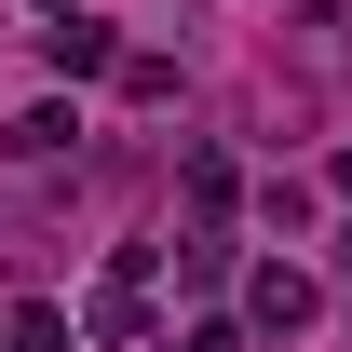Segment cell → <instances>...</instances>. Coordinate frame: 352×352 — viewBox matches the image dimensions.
<instances>
[{
    "label": "cell",
    "mask_w": 352,
    "mask_h": 352,
    "mask_svg": "<svg viewBox=\"0 0 352 352\" xmlns=\"http://www.w3.org/2000/svg\"><path fill=\"white\" fill-rule=\"evenodd\" d=\"M82 339H95V352H135V339H149V244H122V258L95 271V298H82Z\"/></svg>",
    "instance_id": "obj_1"
},
{
    "label": "cell",
    "mask_w": 352,
    "mask_h": 352,
    "mask_svg": "<svg viewBox=\"0 0 352 352\" xmlns=\"http://www.w3.org/2000/svg\"><path fill=\"white\" fill-rule=\"evenodd\" d=\"M311 311H325V285H311L298 258H258V271H244V325H258V339H298Z\"/></svg>",
    "instance_id": "obj_2"
},
{
    "label": "cell",
    "mask_w": 352,
    "mask_h": 352,
    "mask_svg": "<svg viewBox=\"0 0 352 352\" xmlns=\"http://www.w3.org/2000/svg\"><path fill=\"white\" fill-rule=\"evenodd\" d=\"M41 68H54V82H122V41H109L95 14H54V28H41Z\"/></svg>",
    "instance_id": "obj_3"
},
{
    "label": "cell",
    "mask_w": 352,
    "mask_h": 352,
    "mask_svg": "<svg viewBox=\"0 0 352 352\" xmlns=\"http://www.w3.org/2000/svg\"><path fill=\"white\" fill-rule=\"evenodd\" d=\"M68 135H82V122L41 95V109H14V122H0V149H14V163H68Z\"/></svg>",
    "instance_id": "obj_4"
},
{
    "label": "cell",
    "mask_w": 352,
    "mask_h": 352,
    "mask_svg": "<svg viewBox=\"0 0 352 352\" xmlns=\"http://www.w3.org/2000/svg\"><path fill=\"white\" fill-rule=\"evenodd\" d=\"M0 339H14V352H95V339H82V311H54V298H28Z\"/></svg>",
    "instance_id": "obj_5"
},
{
    "label": "cell",
    "mask_w": 352,
    "mask_h": 352,
    "mask_svg": "<svg viewBox=\"0 0 352 352\" xmlns=\"http://www.w3.org/2000/svg\"><path fill=\"white\" fill-rule=\"evenodd\" d=\"M190 204H204V230L230 217V149H190Z\"/></svg>",
    "instance_id": "obj_6"
},
{
    "label": "cell",
    "mask_w": 352,
    "mask_h": 352,
    "mask_svg": "<svg viewBox=\"0 0 352 352\" xmlns=\"http://www.w3.org/2000/svg\"><path fill=\"white\" fill-rule=\"evenodd\" d=\"M176 352H244V325H230V311H204V325H190Z\"/></svg>",
    "instance_id": "obj_7"
},
{
    "label": "cell",
    "mask_w": 352,
    "mask_h": 352,
    "mask_svg": "<svg viewBox=\"0 0 352 352\" xmlns=\"http://www.w3.org/2000/svg\"><path fill=\"white\" fill-rule=\"evenodd\" d=\"M339 204H352V149H339Z\"/></svg>",
    "instance_id": "obj_8"
},
{
    "label": "cell",
    "mask_w": 352,
    "mask_h": 352,
    "mask_svg": "<svg viewBox=\"0 0 352 352\" xmlns=\"http://www.w3.org/2000/svg\"><path fill=\"white\" fill-rule=\"evenodd\" d=\"M339 285H352V230H339Z\"/></svg>",
    "instance_id": "obj_9"
},
{
    "label": "cell",
    "mask_w": 352,
    "mask_h": 352,
    "mask_svg": "<svg viewBox=\"0 0 352 352\" xmlns=\"http://www.w3.org/2000/svg\"><path fill=\"white\" fill-rule=\"evenodd\" d=\"M0 352H14V339H0Z\"/></svg>",
    "instance_id": "obj_10"
}]
</instances>
